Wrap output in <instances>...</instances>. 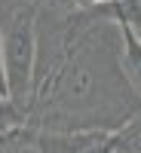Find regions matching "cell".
Listing matches in <instances>:
<instances>
[{
  "instance_id": "1",
  "label": "cell",
  "mask_w": 141,
  "mask_h": 153,
  "mask_svg": "<svg viewBox=\"0 0 141 153\" xmlns=\"http://www.w3.org/2000/svg\"><path fill=\"white\" fill-rule=\"evenodd\" d=\"M138 110L141 95L123 68V31L113 19L95 12L65 61L34 89L28 126L49 132H117Z\"/></svg>"
},
{
  "instance_id": "2",
  "label": "cell",
  "mask_w": 141,
  "mask_h": 153,
  "mask_svg": "<svg viewBox=\"0 0 141 153\" xmlns=\"http://www.w3.org/2000/svg\"><path fill=\"white\" fill-rule=\"evenodd\" d=\"M37 0H16L3 9L0 31V65H3L6 98L28 117L34 98V65H37Z\"/></svg>"
},
{
  "instance_id": "3",
  "label": "cell",
  "mask_w": 141,
  "mask_h": 153,
  "mask_svg": "<svg viewBox=\"0 0 141 153\" xmlns=\"http://www.w3.org/2000/svg\"><path fill=\"white\" fill-rule=\"evenodd\" d=\"M95 12L104 19H113L120 28H129L135 37H141V0H113Z\"/></svg>"
},
{
  "instance_id": "4",
  "label": "cell",
  "mask_w": 141,
  "mask_h": 153,
  "mask_svg": "<svg viewBox=\"0 0 141 153\" xmlns=\"http://www.w3.org/2000/svg\"><path fill=\"white\" fill-rule=\"evenodd\" d=\"M120 31H123V68L132 89L141 95V37H135L129 28H120Z\"/></svg>"
},
{
  "instance_id": "5",
  "label": "cell",
  "mask_w": 141,
  "mask_h": 153,
  "mask_svg": "<svg viewBox=\"0 0 141 153\" xmlns=\"http://www.w3.org/2000/svg\"><path fill=\"white\" fill-rule=\"evenodd\" d=\"M110 153H141V110H138L126 126L117 129Z\"/></svg>"
},
{
  "instance_id": "6",
  "label": "cell",
  "mask_w": 141,
  "mask_h": 153,
  "mask_svg": "<svg viewBox=\"0 0 141 153\" xmlns=\"http://www.w3.org/2000/svg\"><path fill=\"white\" fill-rule=\"evenodd\" d=\"M68 3L77 6V9H101V6L113 3V0H68Z\"/></svg>"
},
{
  "instance_id": "7",
  "label": "cell",
  "mask_w": 141,
  "mask_h": 153,
  "mask_svg": "<svg viewBox=\"0 0 141 153\" xmlns=\"http://www.w3.org/2000/svg\"><path fill=\"white\" fill-rule=\"evenodd\" d=\"M3 9H6V6H0V31H3ZM0 98H6V86H3V65H0Z\"/></svg>"
},
{
  "instance_id": "8",
  "label": "cell",
  "mask_w": 141,
  "mask_h": 153,
  "mask_svg": "<svg viewBox=\"0 0 141 153\" xmlns=\"http://www.w3.org/2000/svg\"><path fill=\"white\" fill-rule=\"evenodd\" d=\"M9 3H16V0H9ZM37 3H40V0H37Z\"/></svg>"
}]
</instances>
